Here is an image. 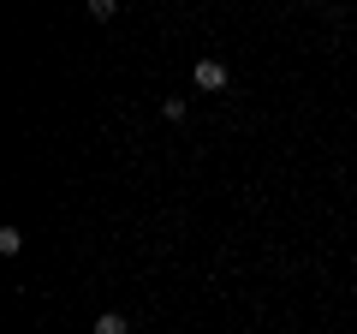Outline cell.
I'll return each mask as SVG.
<instances>
[{
    "instance_id": "obj_3",
    "label": "cell",
    "mask_w": 357,
    "mask_h": 334,
    "mask_svg": "<svg viewBox=\"0 0 357 334\" xmlns=\"http://www.w3.org/2000/svg\"><path fill=\"white\" fill-rule=\"evenodd\" d=\"M0 251H6V257H18V251H24V233H18V227H0Z\"/></svg>"
},
{
    "instance_id": "obj_2",
    "label": "cell",
    "mask_w": 357,
    "mask_h": 334,
    "mask_svg": "<svg viewBox=\"0 0 357 334\" xmlns=\"http://www.w3.org/2000/svg\"><path fill=\"white\" fill-rule=\"evenodd\" d=\"M96 334H131V322L119 317V310H102V317H96Z\"/></svg>"
},
{
    "instance_id": "obj_1",
    "label": "cell",
    "mask_w": 357,
    "mask_h": 334,
    "mask_svg": "<svg viewBox=\"0 0 357 334\" xmlns=\"http://www.w3.org/2000/svg\"><path fill=\"white\" fill-rule=\"evenodd\" d=\"M197 90H227V66L220 60H197Z\"/></svg>"
}]
</instances>
